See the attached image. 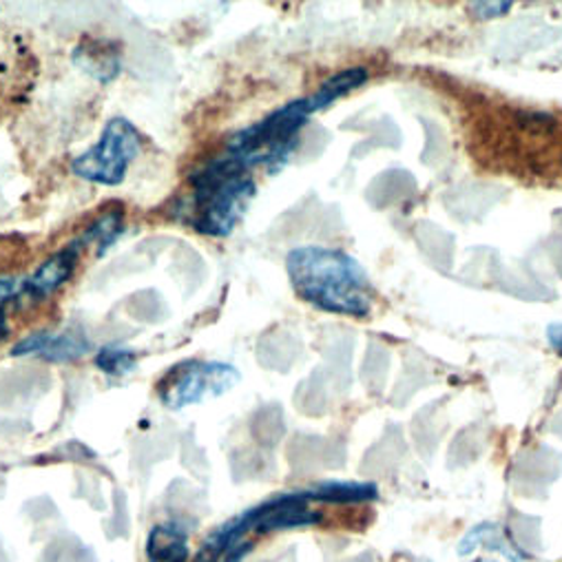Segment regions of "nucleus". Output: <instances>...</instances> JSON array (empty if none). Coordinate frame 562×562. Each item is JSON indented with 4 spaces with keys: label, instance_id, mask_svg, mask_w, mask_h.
Returning <instances> with one entry per match:
<instances>
[{
    "label": "nucleus",
    "instance_id": "nucleus-18",
    "mask_svg": "<svg viewBox=\"0 0 562 562\" xmlns=\"http://www.w3.org/2000/svg\"><path fill=\"white\" fill-rule=\"evenodd\" d=\"M8 333V317H5V306L0 304V337Z\"/></svg>",
    "mask_w": 562,
    "mask_h": 562
},
{
    "label": "nucleus",
    "instance_id": "nucleus-12",
    "mask_svg": "<svg viewBox=\"0 0 562 562\" xmlns=\"http://www.w3.org/2000/svg\"><path fill=\"white\" fill-rule=\"evenodd\" d=\"M74 58H76L78 65H82V69H87L100 82L113 80L117 76V71H120V60H117V54L113 52L111 45L102 47L100 43H95L93 49H87L82 45V47L76 49Z\"/></svg>",
    "mask_w": 562,
    "mask_h": 562
},
{
    "label": "nucleus",
    "instance_id": "nucleus-1",
    "mask_svg": "<svg viewBox=\"0 0 562 562\" xmlns=\"http://www.w3.org/2000/svg\"><path fill=\"white\" fill-rule=\"evenodd\" d=\"M289 277L295 293L315 308L346 317H368L374 291L361 263L328 246H302L289 252Z\"/></svg>",
    "mask_w": 562,
    "mask_h": 562
},
{
    "label": "nucleus",
    "instance_id": "nucleus-10",
    "mask_svg": "<svg viewBox=\"0 0 562 562\" xmlns=\"http://www.w3.org/2000/svg\"><path fill=\"white\" fill-rule=\"evenodd\" d=\"M366 80H368V69H366V67H350V69H346V71H339L337 76L328 78V80L319 87L317 93H313V95L308 98L311 111L317 113V111L330 106V104L337 102L339 98H344V95H348L350 91H355V89H359L361 85H366Z\"/></svg>",
    "mask_w": 562,
    "mask_h": 562
},
{
    "label": "nucleus",
    "instance_id": "nucleus-11",
    "mask_svg": "<svg viewBox=\"0 0 562 562\" xmlns=\"http://www.w3.org/2000/svg\"><path fill=\"white\" fill-rule=\"evenodd\" d=\"M311 501H322V503H337V505H348V503H366L374 501L379 496L376 485L372 483H350V481H330L322 483L313 490H306Z\"/></svg>",
    "mask_w": 562,
    "mask_h": 562
},
{
    "label": "nucleus",
    "instance_id": "nucleus-13",
    "mask_svg": "<svg viewBox=\"0 0 562 562\" xmlns=\"http://www.w3.org/2000/svg\"><path fill=\"white\" fill-rule=\"evenodd\" d=\"M95 366L106 374H126L135 368V355L126 348L106 346L95 355Z\"/></svg>",
    "mask_w": 562,
    "mask_h": 562
},
{
    "label": "nucleus",
    "instance_id": "nucleus-15",
    "mask_svg": "<svg viewBox=\"0 0 562 562\" xmlns=\"http://www.w3.org/2000/svg\"><path fill=\"white\" fill-rule=\"evenodd\" d=\"M472 12L481 21H492V19H501L507 12H512V3H507V0L505 3H474Z\"/></svg>",
    "mask_w": 562,
    "mask_h": 562
},
{
    "label": "nucleus",
    "instance_id": "nucleus-19",
    "mask_svg": "<svg viewBox=\"0 0 562 562\" xmlns=\"http://www.w3.org/2000/svg\"><path fill=\"white\" fill-rule=\"evenodd\" d=\"M479 562H487V560H479Z\"/></svg>",
    "mask_w": 562,
    "mask_h": 562
},
{
    "label": "nucleus",
    "instance_id": "nucleus-5",
    "mask_svg": "<svg viewBox=\"0 0 562 562\" xmlns=\"http://www.w3.org/2000/svg\"><path fill=\"white\" fill-rule=\"evenodd\" d=\"M239 381V372L228 363L204 361L189 363L178 370L169 383H165L160 396L162 403L171 409H182L193 403H202L211 396L228 392Z\"/></svg>",
    "mask_w": 562,
    "mask_h": 562
},
{
    "label": "nucleus",
    "instance_id": "nucleus-9",
    "mask_svg": "<svg viewBox=\"0 0 562 562\" xmlns=\"http://www.w3.org/2000/svg\"><path fill=\"white\" fill-rule=\"evenodd\" d=\"M149 562H187L189 533L180 522L156 525L147 540Z\"/></svg>",
    "mask_w": 562,
    "mask_h": 562
},
{
    "label": "nucleus",
    "instance_id": "nucleus-8",
    "mask_svg": "<svg viewBox=\"0 0 562 562\" xmlns=\"http://www.w3.org/2000/svg\"><path fill=\"white\" fill-rule=\"evenodd\" d=\"M78 255L80 248L78 244H71L67 248H63L60 252L52 255L27 281L23 284V291L34 295V297H45L49 293H54L56 289H60L65 281L74 274L76 263H78Z\"/></svg>",
    "mask_w": 562,
    "mask_h": 562
},
{
    "label": "nucleus",
    "instance_id": "nucleus-6",
    "mask_svg": "<svg viewBox=\"0 0 562 562\" xmlns=\"http://www.w3.org/2000/svg\"><path fill=\"white\" fill-rule=\"evenodd\" d=\"M311 498L304 492H286L279 494L257 507L246 509L239 514L241 527L248 531L266 533L279 529H295V527H313L322 520V516L308 507Z\"/></svg>",
    "mask_w": 562,
    "mask_h": 562
},
{
    "label": "nucleus",
    "instance_id": "nucleus-2",
    "mask_svg": "<svg viewBox=\"0 0 562 562\" xmlns=\"http://www.w3.org/2000/svg\"><path fill=\"white\" fill-rule=\"evenodd\" d=\"M255 193L248 169L226 154L193 178V226L211 237L231 235Z\"/></svg>",
    "mask_w": 562,
    "mask_h": 562
},
{
    "label": "nucleus",
    "instance_id": "nucleus-14",
    "mask_svg": "<svg viewBox=\"0 0 562 562\" xmlns=\"http://www.w3.org/2000/svg\"><path fill=\"white\" fill-rule=\"evenodd\" d=\"M120 231H122V215L109 213L91 226V231L87 233L85 239H98L102 246H111L115 241V237L120 235Z\"/></svg>",
    "mask_w": 562,
    "mask_h": 562
},
{
    "label": "nucleus",
    "instance_id": "nucleus-16",
    "mask_svg": "<svg viewBox=\"0 0 562 562\" xmlns=\"http://www.w3.org/2000/svg\"><path fill=\"white\" fill-rule=\"evenodd\" d=\"M19 291V281L14 277H0V304L12 300Z\"/></svg>",
    "mask_w": 562,
    "mask_h": 562
},
{
    "label": "nucleus",
    "instance_id": "nucleus-17",
    "mask_svg": "<svg viewBox=\"0 0 562 562\" xmlns=\"http://www.w3.org/2000/svg\"><path fill=\"white\" fill-rule=\"evenodd\" d=\"M544 335H547L549 346H551L558 355H562V324H549Z\"/></svg>",
    "mask_w": 562,
    "mask_h": 562
},
{
    "label": "nucleus",
    "instance_id": "nucleus-3",
    "mask_svg": "<svg viewBox=\"0 0 562 562\" xmlns=\"http://www.w3.org/2000/svg\"><path fill=\"white\" fill-rule=\"evenodd\" d=\"M313 115L308 98L293 100L266 115L263 120L239 131L228 145V156L246 169L266 167L270 171L284 167L297 147V135Z\"/></svg>",
    "mask_w": 562,
    "mask_h": 562
},
{
    "label": "nucleus",
    "instance_id": "nucleus-4",
    "mask_svg": "<svg viewBox=\"0 0 562 562\" xmlns=\"http://www.w3.org/2000/svg\"><path fill=\"white\" fill-rule=\"evenodd\" d=\"M139 147L143 139L137 128L124 117H113L102 128L98 145L71 162V171L87 182L117 187L124 182L128 165L139 156Z\"/></svg>",
    "mask_w": 562,
    "mask_h": 562
},
{
    "label": "nucleus",
    "instance_id": "nucleus-7",
    "mask_svg": "<svg viewBox=\"0 0 562 562\" xmlns=\"http://www.w3.org/2000/svg\"><path fill=\"white\" fill-rule=\"evenodd\" d=\"M87 350H89V344H87V339L82 335H71V333H63V335L34 333L27 339L19 341L14 346V350H12V355L14 357L41 355L47 361L67 363V361L80 359Z\"/></svg>",
    "mask_w": 562,
    "mask_h": 562
}]
</instances>
